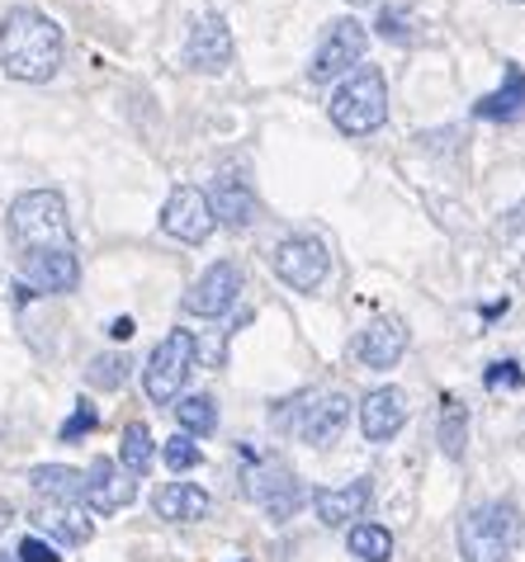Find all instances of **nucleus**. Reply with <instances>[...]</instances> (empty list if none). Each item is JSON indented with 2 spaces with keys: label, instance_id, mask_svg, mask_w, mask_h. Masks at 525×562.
Returning <instances> with one entry per match:
<instances>
[{
  "label": "nucleus",
  "instance_id": "obj_21",
  "mask_svg": "<svg viewBox=\"0 0 525 562\" xmlns=\"http://www.w3.org/2000/svg\"><path fill=\"white\" fill-rule=\"evenodd\" d=\"M29 482H34V492H43L48 502H81V492H86V473L81 468H67V463H38L34 473H29Z\"/></svg>",
  "mask_w": 525,
  "mask_h": 562
},
{
  "label": "nucleus",
  "instance_id": "obj_20",
  "mask_svg": "<svg viewBox=\"0 0 525 562\" xmlns=\"http://www.w3.org/2000/svg\"><path fill=\"white\" fill-rule=\"evenodd\" d=\"M152 506H157L161 520L194 525V520H204V515H209V492H204V487H194V482H166Z\"/></svg>",
  "mask_w": 525,
  "mask_h": 562
},
{
  "label": "nucleus",
  "instance_id": "obj_6",
  "mask_svg": "<svg viewBox=\"0 0 525 562\" xmlns=\"http://www.w3.org/2000/svg\"><path fill=\"white\" fill-rule=\"evenodd\" d=\"M365 48H369V34L365 24L346 14V20H332L327 34H322L313 61H308V81L313 86H327L336 76H350V67H360L365 61Z\"/></svg>",
  "mask_w": 525,
  "mask_h": 562
},
{
  "label": "nucleus",
  "instance_id": "obj_27",
  "mask_svg": "<svg viewBox=\"0 0 525 562\" xmlns=\"http://www.w3.org/2000/svg\"><path fill=\"white\" fill-rule=\"evenodd\" d=\"M86 383L114 393V387L129 383V359H123V355H96V359H90V369H86Z\"/></svg>",
  "mask_w": 525,
  "mask_h": 562
},
{
  "label": "nucleus",
  "instance_id": "obj_34",
  "mask_svg": "<svg viewBox=\"0 0 525 562\" xmlns=\"http://www.w3.org/2000/svg\"><path fill=\"white\" fill-rule=\"evenodd\" d=\"M350 5H365V0H350Z\"/></svg>",
  "mask_w": 525,
  "mask_h": 562
},
{
  "label": "nucleus",
  "instance_id": "obj_29",
  "mask_svg": "<svg viewBox=\"0 0 525 562\" xmlns=\"http://www.w3.org/2000/svg\"><path fill=\"white\" fill-rule=\"evenodd\" d=\"M100 426V412L90 407V402H76V412H71V420L62 426V445H76V440H86L90 430Z\"/></svg>",
  "mask_w": 525,
  "mask_h": 562
},
{
  "label": "nucleus",
  "instance_id": "obj_15",
  "mask_svg": "<svg viewBox=\"0 0 525 562\" xmlns=\"http://www.w3.org/2000/svg\"><path fill=\"white\" fill-rule=\"evenodd\" d=\"M346 420H350V397L346 393H322V397L308 402V407H299V426L293 430H299V440L322 449L346 430Z\"/></svg>",
  "mask_w": 525,
  "mask_h": 562
},
{
  "label": "nucleus",
  "instance_id": "obj_4",
  "mask_svg": "<svg viewBox=\"0 0 525 562\" xmlns=\"http://www.w3.org/2000/svg\"><path fill=\"white\" fill-rule=\"evenodd\" d=\"M521 539V510L512 502H483L459 520V553L465 562H506Z\"/></svg>",
  "mask_w": 525,
  "mask_h": 562
},
{
  "label": "nucleus",
  "instance_id": "obj_5",
  "mask_svg": "<svg viewBox=\"0 0 525 562\" xmlns=\"http://www.w3.org/2000/svg\"><path fill=\"white\" fill-rule=\"evenodd\" d=\"M194 355H199L194 331H171V336H161V346L147 355L143 387H147V397L157 402V407H166V402L180 397V387H185V379H190V369H194Z\"/></svg>",
  "mask_w": 525,
  "mask_h": 562
},
{
  "label": "nucleus",
  "instance_id": "obj_1",
  "mask_svg": "<svg viewBox=\"0 0 525 562\" xmlns=\"http://www.w3.org/2000/svg\"><path fill=\"white\" fill-rule=\"evenodd\" d=\"M62 29L43 10L14 5L0 14V67L14 81H53L62 67Z\"/></svg>",
  "mask_w": 525,
  "mask_h": 562
},
{
  "label": "nucleus",
  "instance_id": "obj_22",
  "mask_svg": "<svg viewBox=\"0 0 525 562\" xmlns=\"http://www.w3.org/2000/svg\"><path fill=\"white\" fill-rule=\"evenodd\" d=\"M473 114L478 119H516V114H525V71L521 67H506L502 90H492V95L478 100Z\"/></svg>",
  "mask_w": 525,
  "mask_h": 562
},
{
  "label": "nucleus",
  "instance_id": "obj_16",
  "mask_svg": "<svg viewBox=\"0 0 525 562\" xmlns=\"http://www.w3.org/2000/svg\"><path fill=\"white\" fill-rule=\"evenodd\" d=\"M133 496H137V482H129V473H119L114 459H96V463H90L86 492H81V502H86L90 510L114 515V510H123V506H133Z\"/></svg>",
  "mask_w": 525,
  "mask_h": 562
},
{
  "label": "nucleus",
  "instance_id": "obj_10",
  "mask_svg": "<svg viewBox=\"0 0 525 562\" xmlns=\"http://www.w3.org/2000/svg\"><path fill=\"white\" fill-rule=\"evenodd\" d=\"M350 350L365 369H393L398 359L407 355V322L403 317H375L360 336H355Z\"/></svg>",
  "mask_w": 525,
  "mask_h": 562
},
{
  "label": "nucleus",
  "instance_id": "obj_35",
  "mask_svg": "<svg viewBox=\"0 0 525 562\" xmlns=\"http://www.w3.org/2000/svg\"><path fill=\"white\" fill-rule=\"evenodd\" d=\"M0 562H10V558H0Z\"/></svg>",
  "mask_w": 525,
  "mask_h": 562
},
{
  "label": "nucleus",
  "instance_id": "obj_31",
  "mask_svg": "<svg viewBox=\"0 0 525 562\" xmlns=\"http://www.w3.org/2000/svg\"><path fill=\"white\" fill-rule=\"evenodd\" d=\"M20 562H62V558H57V549L48 539L29 535V539H20Z\"/></svg>",
  "mask_w": 525,
  "mask_h": 562
},
{
  "label": "nucleus",
  "instance_id": "obj_32",
  "mask_svg": "<svg viewBox=\"0 0 525 562\" xmlns=\"http://www.w3.org/2000/svg\"><path fill=\"white\" fill-rule=\"evenodd\" d=\"M379 34H383V38H407V29H403V20H398V14L383 10V14H379Z\"/></svg>",
  "mask_w": 525,
  "mask_h": 562
},
{
  "label": "nucleus",
  "instance_id": "obj_18",
  "mask_svg": "<svg viewBox=\"0 0 525 562\" xmlns=\"http://www.w3.org/2000/svg\"><path fill=\"white\" fill-rule=\"evenodd\" d=\"M209 209H213V223H223V227H252L256 194L242 176H219L209 190Z\"/></svg>",
  "mask_w": 525,
  "mask_h": 562
},
{
  "label": "nucleus",
  "instance_id": "obj_23",
  "mask_svg": "<svg viewBox=\"0 0 525 562\" xmlns=\"http://www.w3.org/2000/svg\"><path fill=\"white\" fill-rule=\"evenodd\" d=\"M436 440H440V449H445V459H465V440H469V407H465L459 397H445V402H440Z\"/></svg>",
  "mask_w": 525,
  "mask_h": 562
},
{
  "label": "nucleus",
  "instance_id": "obj_13",
  "mask_svg": "<svg viewBox=\"0 0 525 562\" xmlns=\"http://www.w3.org/2000/svg\"><path fill=\"white\" fill-rule=\"evenodd\" d=\"M407 426V393L403 387H375V393H365V402H360V430H365V440H375V445H383V440H393L398 430Z\"/></svg>",
  "mask_w": 525,
  "mask_h": 562
},
{
  "label": "nucleus",
  "instance_id": "obj_3",
  "mask_svg": "<svg viewBox=\"0 0 525 562\" xmlns=\"http://www.w3.org/2000/svg\"><path fill=\"white\" fill-rule=\"evenodd\" d=\"M332 123L346 137H369L389 123V81L379 67H355L332 95Z\"/></svg>",
  "mask_w": 525,
  "mask_h": 562
},
{
  "label": "nucleus",
  "instance_id": "obj_25",
  "mask_svg": "<svg viewBox=\"0 0 525 562\" xmlns=\"http://www.w3.org/2000/svg\"><path fill=\"white\" fill-rule=\"evenodd\" d=\"M176 420H180V430H185V435H213V426H219V402H213L209 393L180 397Z\"/></svg>",
  "mask_w": 525,
  "mask_h": 562
},
{
  "label": "nucleus",
  "instance_id": "obj_30",
  "mask_svg": "<svg viewBox=\"0 0 525 562\" xmlns=\"http://www.w3.org/2000/svg\"><path fill=\"white\" fill-rule=\"evenodd\" d=\"M525 383V373H521V364L516 359H506V364H492L488 369V387L498 393V387H521Z\"/></svg>",
  "mask_w": 525,
  "mask_h": 562
},
{
  "label": "nucleus",
  "instance_id": "obj_28",
  "mask_svg": "<svg viewBox=\"0 0 525 562\" xmlns=\"http://www.w3.org/2000/svg\"><path fill=\"white\" fill-rule=\"evenodd\" d=\"M161 459L171 473H190V468H199V445L190 440V435H176V440L161 445Z\"/></svg>",
  "mask_w": 525,
  "mask_h": 562
},
{
  "label": "nucleus",
  "instance_id": "obj_9",
  "mask_svg": "<svg viewBox=\"0 0 525 562\" xmlns=\"http://www.w3.org/2000/svg\"><path fill=\"white\" fill-rule=\"evenodd\" d=\"M237 293H242V270L233 260H219L190 284L185 312H194V317H223V312L237 303Z\"/></svg>",
  "mask_w": 525,
  "mask_h": 562
},
{
  "label": "nucleus",
  "instance_id": "obj_33",
  "mask_svg": "<svg viewBox=\"0 0 525 562\" xmlns=\"http://www.w3.org/2000/svg\"><path fill=\"white\" fill-rule=\"evenodd\" d=\"M110 336H114V340H129V336H133V322H129V317H119V322L110 326Z\"/></svg>",
  "mask_w": 525,
  "mask_h": 562
},
{
  "label": "nucleus",
  "instance_id": "obj_7",
  "mask_svg": "<svg viewBox=\"0 0 525 562\" xmlns=\"http://www.w3.org/2000/svg\"><path fill=\"white\" fill-rule=\"evenodd\" d=\"M270 270L280 274L289 289L313 293V289H322V279H327L332 256H327V246H322L317 237H284L270 251Z\"/></svg>",
  "mask_w": 525,
  "mask_h": 562
},
{
  "label": "nucleus",
  "instance_id": "obj_12",
  "mask_svg": "<svg viewBox=\"0 0 525 562\" xmlns=\"http://www.w3.org/2000/svg\"><path fill=\"white\" fill-rule=\"evenodd\" d=\"M20 270H24V289H34V293H71L81 284L76 251H29L20 256Z\"/></svg>",
  "mask_w": 525,
  "mask_h": 562
},
{
  "label": "nucleus",
  "instance_id": "obj_14",
  "mask_svg": "<svg viewBox=\"0 0 525 562\" xmlns=\"http://www.w3.org/2000/svg\"><path fill=\"white\" fill-rule=\"evenodd\" d=\"M185 61L194 71H223L233 61V29H227L223 14H204L190 29V43H185Z\"/></svg>",
  "mask_w": 525,
  "mask_h": 562
},
{
  "label": "nucleus",
  "instance_id": "obj_17",
  "mask_svg": "<svg viewBox=\"0 0 525 562\" xmlns=\"http://www.w3.org/2000/svg\"><path fill=\"white\" fill-rule=\"evenodd\" d=\"M369 496H375L369 477H355V482H346V487H317L313 492V510H317L322 525L342 529V525L360 520V515L369 510Z\"/></svg>",
  "mask_w": 525,
  "mask_h": 562
},
{
  "label": "nucleus",
  "instance_id": "obj_8",
  "mask_svg": "<svg viewBox=\"0 0 525 562\" xmlns=\"http://www.w3.org/2000/svg\"><path fill=\"white\" fill-rule=\"evenodd\" d=\"M161 227L171 232L176 241H209L213 237V209H209V194L204 190H194V184H180V190H171V199H166V209H161Z\"/></svg>",
  "mask_w": 525,
  "mask_h": 562
},
{
  "label": "nucleus",
  "instance_id": "obj_26",
  "mask_svg": "<svg viewBox=\"0 0 525 562\" xmlns=\"http://www.w3.org/2000/svg\"><path fill=\"white\" fill-rule=\"evenodd\" d=\"M350 553L360 562H389L393 558V535L379 525H355L350 529Z\"/></svg>",
  "mask_w": 525,
  "mask_h": 562
},
{
  "label": "nucleus",
  "instance_id": "obj_24",
  "mask_svg": "<svg viewBox=\"0 0 525 562\" xmlns=\"http://www.w3.org/2000/svg\"><path fill=\"white\" fill-rule=\"evenodd\" d=\"M152 459H157V440H152V430L143 420H133V426H123V440H119V463L129 468V473H147Z\"/></svg>",
  "mask_w": 525,
  "mask_h": 562
},
{
  "label": "nucleus",
  "instance_id": "obj_11",
  "mask_svg": "<svg viewBox=\"0 0 525 562\" xmlns=\"http://www.w3.org/2000/svg\"><path fill=\"white\" fill-rule=\"evenodd\" d=\"M252 496L260 502V510H266L270 520H289V515L308 502L303 482L293 477L284 463H266V468H256V473H252Z\"/></svg>",
  "mask_w": 525,
  "mask_h": 562
},
{
  "label": "nucleus",
  "instance_id": "obj_2",
  "mask_svg": "<svg viewBox=\"0 0 525 562\" xmlns=\"http://www.w3.org/2000/svg\"><path fill=\"white\" fill-rule=\"evenodd\" d=\"M10 241L29 251H76L71 246V217L57 190H29L10 204Z\"/></svg>",
  "mask_w": 525,
  "mask_h": 562
},
{
  "label": "nucleus",
  "instance_id": "obj_19",
  "mask_svg": "<svg viewBox=\"0 0 525 562\" xmlns=\"http://www.w3.org/2000/svg\"><path fill=\"white\" fill-rule=\"evenodd\" d=\"M34 520H38L43 535H53L57 543H71V549H81V543L96 539V525H90V515L76 506V502H53V506H43Z\"/></svg>",
  "mask_w": 525,
  "mask_h": 562
}]
</instances>
